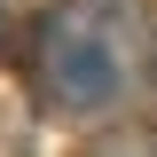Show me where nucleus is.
<instances>
[{"instance_id": "f257e3e1", "label": "nucleus", "mask_w": 157, "mask_h": 157, "mask_svg": "<svg viewBox=\"0 0 157 157\" xmlns=\"http://www.w3.org/2000/svg\"><path fill=\"white\" fill-rule=\"evenodd\" d=\"M47 94L63 110H102L118 94V55L110 39L86 32V16H55V32H47Z\"/></svg>"}, {"instance_id": "f03ea898", "label": "nucleus", "mask_w": 157, "mask_h": 157, "mask_svg": "<svg viewBox=\"0 0 157 157\" xmlns=\"http://www.w3.org/2000/svg\"><path fill=\"white\" fill-rule=\"evenodd\" d=\"M0 32H8V16H0Z\"/></svg>"}]
</instances>
